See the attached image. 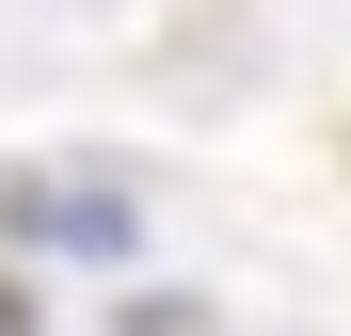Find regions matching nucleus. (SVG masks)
I'll list each match as a JSON object with an SVG mask.
<instances>
[{"instance_id":"nucleus-1","label":"nucleus","mask_w":351,"mask_h":336,"mask_svg":"<svg viewBox=\"0 0 351 336\" xmlns=\"http://www.w3.org/2000/svg\"><path fill=\"white\" fill-rule=\"evenodd\" d=\"M0 240H16V256H96V272H128V256H144V208L112 192V177L16 160V177H0Z\"/></svg>"},{"instance_id":"nucleus-2","label":"nucleus","mask_w":351,"mask_h":336,"mask_svg":"<svg viewBox=\"0 0 351 336\" xmlns=\"http://www.w3.org/2000/svg\"><path fill=\"white\" fill-rule=\"evenodd\" d=\"M0 336H32V289H16V272H0Z\"/></svg>"}]
</instances>
